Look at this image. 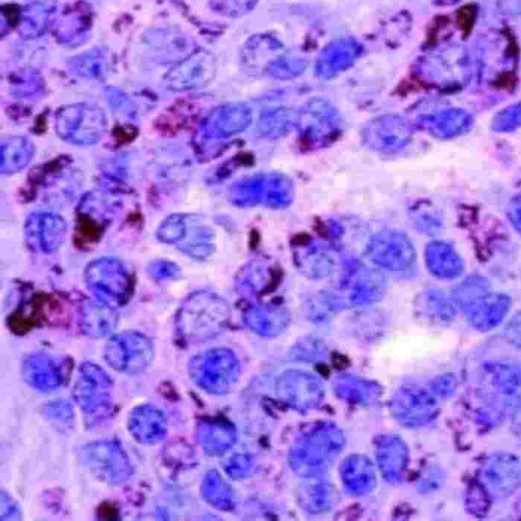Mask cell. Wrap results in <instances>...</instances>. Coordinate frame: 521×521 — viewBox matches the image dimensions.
Masks as SVG:
<instances>
[{
	"mask_svg": "<svg viewBox=\"0 0 521 521\" xmlns=\"http://www.w3.org/2000/svg\"><path fill=\"white\" fill-rule=\"evenodd\" d=\"M229 318V307L220 297L208 292L195 293L178 312L176 334L182 344H200L221 334Z\"/></svg>",
	"mask_w": 521,
	"mask_h": 521,
	"instance_id": "obj_1",
	"label": "cell"
},
{
	"mask_svg": "<svg viewBox=\"0 0 521 521\" xmlns=\"http://www.w3.org/2000/svg\"><path fill=\"white\" fill-rule=\"evenodd\" d=\"M345 444L333 424H321L305 433L289 453V466L306 479L321 478L332 467Z\"/></svg>",
	"mask_w": 521,
	"mask_h": 521,
	"instance_id": "obj_2",
	"label": "cell"
},
{
	"mask_svg": "<svg viewBox=\"0 0 521 521\" xmlns=\"http://www.w3.org/2000/svg\"><path fill=\"white\" fill-rule=\"evenodd\" d=\"M55 130L64 141L90 146L101 141L107 130L104 112L94 105L74 104L56 114Z\"/></svg>",
	"mask_w": 521,
	"mask_h": 521,
	"instance_id": "obj_3",
	"label": "cell"
},
{
	"mask_svg": "<svg viewBox=\"0 0 521 521\" xmlns=\"http://www.w3.org/2000/svg\"><path fill=\"white\" fill-rule=\"evenodd\" d=\"M190 375L204 391L223 395L238 382L240 364L236 355L226 349H214L195 357L190 364Z\"/></svg>",
	"mask_w": 521,
	"mask_h": 521,
	"instance_id": "obj_4",
	"label": "cell"
},
{
	"mask_svg": "<svg viewBox=\"0 0 521 521\" xmlns=\"http://www.w3.org/2000/svg\"><path fill=\"white\" fill-rule=\"evenodd\" d=\"M73 395L87 418L102 420L112 410L113 382L101 367L87 362L79 368Z\"/></svg>",
	"mask_w": 521,
	"mask_h": 521,
	"instance_id": "obj_5",
	"label": "cell"
},
{
	"mask_svg": "<svg viewBox=\"0 0 521 521\" xmlns=\"http://www.w3.org/2000/svg\"><path fill=\"white\" fill-rule=\"evenodd\" d=\"M84 466L108 485H122L133 475L132 462L123 447L112 440H99L82 449Z\"/></svg>",
	"mask_w": 521,
	"mask_h": 521,
	"instance_id": "obj_6",
	"label": "cell"
},
{
	"mask_svg": "<svg viewBox=\"0 0 521 521\" xmlns=\"http://www.w3.org/2000/svg\"><path fill=\"white\" fill-rule=\"evenodd\" d=\"M104 360L115 371L136 375L145 371L154 358L151 340L139 332L113 336L104 347Z\"/></svg>",
	"mask_w": 521,
	"mask_h": 521,
	"instance_id": "obj_7",
	"label": "cell"
},
{
	"mask_svg": "<svg viewBox=\"0 0 521 521\" xmlns=\"http://www.w3.org/2000/svg\"><path fill=\"white\" fill-rule=\"evenodd\" d=\"M368 253L376 265L393 274H411L417 266L416 249L402 231H380L371 239Z\"/></svg>",
	"mask_w": 521,
	"mask_h": 521,
	"instance_id": "obj_8",
	"label": "cell"
},
{
	"mask_svg": "<svg viewBox=\"0 0 521 521\" xmlns=\"http://www.w3.org/2000/svg\"><path fill=\"white\" fill-rule=\"evenodd\" d=\"M86 279L97 299L111 307L122 306L131 298V277L117 260L107 258L89 264Z\"/></svg>",
	"mask_w": 521,
	"mask_h": 521,
	"instance_id": "obj_9",
	"label": "cell"
},
{
	"mask_svg": "<svg viewBox=\"0 0 521 521\" xmlns=\"http://www.w3.org/2000/svg\"><path fill=\"white\" fill-rule=\"evenodd\" d=\"M390 410L402 425L421 427L437 417L439 403L432 393L420 387H404L392 397Z\"/></svg>",
	"mask_w": 521,
	"mask_h": 521,
	"instance_id": "obj_10",
	"label": "cell"
},
{
	"mask_svg": "<svg viewBox=\"0 0 521 521\" xmlns=\"http://www.w3.org/2000/svg\"><path fill=\"white\" fill-rule=\"evenodd\" d=\"M279 397L299 411H310L318 407L325 394L323 382L314 374L305 371H287L277 383Z\"/></svg>",
	"mask_w": 521,
	"mask_h": 521,
	"instance_id": "obj_11",
	"label": "cell"
},
{
	"mask_svg": "<svg viewBox=\"0 0 521 521\" xmlns=\"http://www.w3.org/2000/svg\"><path fill=\"white\" fill-rule=\"evenodd\" d=\"M413 137L410 125L398 117H383L368 123L362 131L363 144L372 151L394 153Z\"/></svg>",
	"mask_w": 521,
	"mask_h": 521,
	"instance_id": "obj_12",
	"label": "cell"
},
{
	"mask_svg": "<svg viewBox=\"0 0 521 521\" xmlns=\"http://www.w3.org/2000/svg\"><path fill=\"white\" fill-rule=\"evenodd\" d=\"M215 73L214 56L207 51H198L169 71L166 84L172 91H191L209 84Z\"/></svg>",
	"mask_w": 521,
	"mask_h": 521,
	"instance_id": "obj_13",
	"label": "cell"
},
{
	"mask_svg": "<svg viewBox=\"0 0 521 521\" xmlns=\"http://www.w3.org/2000/svg\"><path fill=\"white\" fill-rule=\"evenodd\" d=\"M481 478L490 494L508 497L521 485V462L509 453L491 455L484 463Z\"/></svg>",
	"mask_w": 521,
	"mask_h": 521,
	"instance_id": "obj_14",
	"label": "cell"
},
{
	"mask_svg": "<svg viewBox=\"0 0 521 521\" xmlns=\"http://www.w3.org/2000/svg\"><path fill=\"white\" fill-rule=\"evenodd\" d=\"M239 192L248 204H266L272 207L286 206L293 198L291 182L283 176H257L245 183Z\"/></svg>",
	"mask_w": 521,
	"mask_h": 521,
	"instance_id": "obj_15",
	"label": "cell"
},
{
	"mask_svg": "<svg viewBox=\"0 0 521 521\" xmlns=\"http://www.w3.org/2000/svg\"><path fill=\"white\" fill-rule=\"evenodd\" d=\"M67 235V223L55 214H34L26 224L27 241L33 249L44 253L59 250Z\"/></svg>",
	"mask_w": 521,
	"mask_h": 521,
	"instance_id": "obj_16",
	"label": "cell"
},
{
	"mask_svg": "<svg viewBox=\"0 0 521 521\" xmlns=\"http://www.w3.org/2000/svg\"><path fill=\"white\" fill-rule=\"evenodd\" d=\"M511 307V299L504 294H488L478 298L462 311L470 323L482 332L498 326L506 317Z\"/></svg>",
	"mask_w": 521,
	"mask_h": 521,
	"instance_id": "obj_17",
	"label": "cell"
},
{
	"mask_svg": "<svg viewBox=\"0 0 521 521\" xmlns=\"http://www.w3.org/2000/svg\"><path fill=\"white\" fill-rule=\"evenodd\" d=\"M23 376L31 387L43 392L60 388L65 378L61 364L43 353H35L25 359Z\"/></svg>",
	"mask_w": 521,
	"mask_h": 521,
	"instance_id": "obj_18",
	"label": "cell"
},
{
	"mask_svg": "<svg viewBox=\"0 0 521 521\" xmlns=\"http://www.w3.org/2000/svg\"><path fill=\"white\" fill-rule=\"evenodd\" d=\"M303 143L320 148L332 143L340 134V124L330 111L309 112L298 121Z\"/></svg>",
	"mask_w": 521,
	"mask_h": 521,
	"instance_id": "obj_19",
	"label": "cell"
},
{
	"mask_svg": "<svg viewBox=\"0 0 521 521\" xmlns=\"http://www.w3.org/2000/svg\"><path fill=\"white\" fill-rule=\"evenodd\" d=\"M129 430L139 443L154 445L165 439L167 421L165 415L153 405H140L131 413Z\"/></svg>",
	"mask_w": 521,
	"mask_h": 521,
	"instance_id": "obj_20",
	"label": "cell"
},
{
	"mask_svg": "<svg viewBox=\"0 0 521 521\" xmlns=\"http://www.w3.org/2000/svg\"><path fill=\"white\" fill-rule=\"evenodd\" d=\"M376 455L383 478L390 483L398 482L408 466L407 445L396 436H383L377 441Z\"/></svg>",
	"mask_w": 521,
	"mask_h": 521,
	"instance_id": "obj_21",
	"label": "cell"
},
{
	"mask_svg": "<svg viewBox=\"0 0 521 521\" xmlns=\"http://www.w3.org/2000/svg\"><path fill=\"white\" fill-rule=\"evenodd\" d=\"M341 479L347 492L355 496L370 493L376 486V472L372 461L363 455L346 458L340 469Z\"/></svg>",
	"mask_w": 521,
	"mask_h": 521,
	"instance_id": "obj_22",
	"label": "cell"
},
{
	"mask_svg": "<svg viewBox=\"0 0 521 521\" xmlns=\"http://www.w3.org/2000/svg\"><path fill=\"white\" fill-rule=\"evenodd\" d=\"M197 440L203 451L210 456H220L233 447L237 431L223 421H203L197 427Z\"/></svg>",
	"mask_w": 521,
	"mask_h": 521,
	"instance_id": "obj_23",
	"label": "cell"
},
{
	"mask_svg": "<svg viewBox=\"0 0 521 521\" xmlns=\"http://www.w3.org/2000/svg\"><path fill=\"white\" fill-rule=\"evenodd\" d=\"M426 263L430 272L441 279H454L465 270V262L453 246L446 242H432L426 250Z\"/></svg>",
	"mask_w": 521,
	"mask_h": 521,
	"instance_id": "obj_24",
	"label": "cell"
},
{
	"mask_svg": "<svg viewBox=\"0 0 521 521\" xmlns=\"http://www.w3.org/2000/svg\"><path fill=\"white\" fill-rule=\"evenodd\" d=\"M333 389L339 398L364 405L376 402L381 396V388L377 383L350 374L337 376Z\"/></svg>",
	"mask_w": 521,
	"mask_h": 521,
	"instance_id": "obj_25",
	"label": "cell"
},
{
	"mask_svg": "<svg viewBox=\"0 0 521 521\" xmlns=\"http://www.w3.org/2000/svg\"><path fill=\"white\" fill-rule=\"evenodd\" d=\"M118 325V315L113 307L101 302H88L84 305L82 327L86 335L102 338L110 335Z\"/></svg>",
	"mask_w": 521,
	"mask_h": 521,
	"instance_id": "obj_26",
	"label": "cell"
},
{
	"mask_svg": "<svg viewBox=\"0 0 521 521\" xmlns=\"http://www.w3.org/2000/svg\"><path fill=\"white\" fill-rule=\"evenodd\" d=\"M473 125V119L465 111L452 110L426 119L423 127L440 139H451L467 133Z\"/></svg>",
	"mask_w": 521,
	"mask_h": 521,
	"instance_id": "obj_27",
	"label": "cell"
},
{
	"mask_svg": "<svg viewBox=\"0 0 521 521\" xmlns=\"http://www.w3.org/2000/svg\"><path fill=\"white\" fill-rule=\"evenodd\" d=\"M247 325L257 334L273 337L281 334L289 324L286 311L275 307H254L245 314Z\"/></svg>",
	"mask_w": 521,
	"mask_h": 521,
	"instance_id": "obj_28",
	"label": "cell"
},
{
	"mask_svg": "<svg viewBox=\"0 0 521 521\" xmlns=\"http://www.w3.org/2000/svg\"><path fill=\"white\" fill-rule=\"evenodd\" d=\"M299 489L300 505L311 514H321L329 511L334 504L332 486L320 478L308 479Z\"/></svg>",
	"mask_w": 521,
	"mask_h": 521,
	"instance_id": "obj_29",
	"label": "cell"
},
{
	"mask_svg": "<svg viewBox=\"0 0 521 521\" xmlns=\"http://www.w3.org/2000/svg\"><path fill=\"white\" fill-rule=\"evenodd\" d=\"M384 292V280L369 269L358 270L351 280L350 300L354 305H369L379 301Z\"/></svg>",
	"mask_w": 521,
	"mask_h": 521,
	"instance_id": "obj_30",
	"label": "cell"
},
{
	"mask_svg": "<svg viewBox=\"0 0 521 521\" xmlns=\"http://www.w3.org/2000/svg\"><path fill=\"white\" fill-rule=\"evenodd\" d=\"M34 146L25 137H13L2 144V173L13 175L24 169L33 159Z\"/></svg>",
	"mask_w": 521,
	"mask_h": 521,
	"instance_id": "obj_31",
	"label": "cell"
},
{
	"mask_svg": "<svg viewBox=\"0 0 521 521\" xmlns=\"http://www.w3.org/2000/svg\"><path fill=\"white\" fill-rule=\"evenodd\" d=\"M202 496L212 507L230 511L236 507V494L216 471L208 472L202 483Z\"/></svg>",
	"mask_w": 521,
	"mask_h": 521,
	"instance_id": "obj_32",
	"label": "cell"
},
{
	"mask_svg": "<svg viewBox=\"0 0 521 521\" xmlns=\"http://www.w3.org/2000/svg\"><path fill=\"white\" fill-rule=\"evenodd\" d=\"M250 111L243 107L222 110L212 122V132L219 136H234L244 132L251 124Z\"/></svg>",
	"mask_w": 521,
	"mask_h": 521,
	"instance_id": "obj_33",
	"label": "cell"
},
{
	"mask_svg": "<svg viewBox=\"0 0 521 521\" xmlns=\"http://www.w3.org/2000/svg\"><path fill=\"white\" fill-rule=\"evenodd\" d=\"M417 307L422 315L439 322H450L455 315L452 302L439 291H429L423 294Z\"/></svg>",
	"mask_w": 521,
	"mask_h": 521,
	"instance_id": "obj_34",
	"label": "cell"
},
{
	"mask_svg": "<svg viewBox=\"0 0 521 521\" xmlns=\"http://www.w3.org/2000/svg\"><path fill=\"white\" fill-rule=\"evenodd\" d=\"M489 372L496 388L506 396H517L521 392V369L508 363L490 365Z\"/></svg>",
	"mask_w": 521,
	"mask_h": 521,
	"instance_id": "obj_35",
	"label": "cell"
},
{
	"mask_svg": "<svg viewBox=\"0 0 521 521\" xmlns=\"http://www.w3.org/2000/svg\"><path fill=\"white\" fill-rule=\"evenodd\" d=\"M491 292V286L487 279L479 276L470 277L461 282L453 292L454 303L461 309H465L478 298Z\"/></svg>",
	"mask_w": 521,
	"mask_h": 521,
	"instance_id": "obj_36",
	"label": "cell"
},
{
	"mask_svg": "<svg viewBox=\"0 0 521 521\" xmlns=\"http://www.w3.org/2000/svg\"><path fill=\"white\" fill-rule=\"evenodd\" d=\"M295 119L286 112H275L265 115L260 122V133L269 139H277L291 131Z\"/></svg>",
	"mask_w": 521,
	"mask_h": 521,
	"instance_id": "obj_37",
	"label": "cell"
},
{
	"mask_svg": "<svg viewBox=\"0 0 521 521\" xmlns=\"http://www.w3.org/2000/svg\"><path fill=\"white\" fill-rule=\"evenodd\" d=\"M300 265L304 272L315 278L328 276L334 268L332 257L318 249H312L305 259L301 258Z\"/></svg>",
	"mask_w": 521,
	"mask_h": 521,
	"instance_id": "obj_38",
	"label": "cell"
},
{
	"mask_svg": "<svg viewBox=\"0 0 521 521\" xmlns=\"http://www.w3.org/2000/svg\"><path fill=\"white\" fill-rule=\"evenodd\" d=\"M186 218L183 216H171L162 223L158 230V238L165 243L182 241L186 237Z\"/></svg>",
	"mask_w": 521,
	"mask_h": 521,
	"instance_id": "obj_39",
	"label": "cell"
},
{
	"mask_svg": "<svg viewBox=\"0 0 521 521\" xmlns=\"http://www.w3.org/2000/svg\"><path fill=\"white\" fill-rule=\"evenodd\" d=\"M521 127V105L499 113L492 128L497 133H509Z\"/></svg>",
	"mask_w": 521,
	"mask_h": 521,
	"instance_id": "obj_40",
	"label": "cell"
},
{
	"mask_svg": "<svg viewBox=\"0 0 521 521\" xmlns=\"http://www.w3.org/2000/svg\"><path fill=\"white\" fill-rule=\"evenodd\" d=\"M252 467L253 463L249 455L238 454L227 461L225 472L230 478L240 480L249 476Z\"/></svg>",
	"mask_w": 521,
	"mask_h": 521,
	"instance_id": "obj_41",
	"label": "cell"
},
{
	"mask_svg": "<svg viewBox=\"0 0 521 521\" xmlns=\"http://www.w3.org/2000/svg\"><path fill=\"white\" fill-rule=\"evenodd\" d=\"M22 512L18 503L6 491L0 494V519L5 520H22Z\"/></svg>",
	"mask_w": 521,
	"mask_h": 521,
	"instance_id": "obj_42",
	"label": "cell"
},
{
	"mask_svg": "<svg viewBox=\"0 0 521 521\" xmlns=\"http://www.w3.org/2000/svg\"><path fill=\"white\" fill-rule=\"evenodd\" d=\"M45 415L53 420L68 421L73 418L72 405L67 401H54L45 408Z\"/></svg>",
	"mask_w": 521,
	"mask_h": 521,
	"instance_id": "obj_43",
	"label": "cell"
},
{
	"mask_svg": "<svg viewBox=\"0 0 521 521\" xmlns=\"http://www.w3.org/2000/svg\"><path fill=\"white\" fill-rule=\"evenodd\" d=\"M506 340L521 349V312L516 314L504 328Z\"/></svg>",
	"mask_w": 521,
	"mask_h": 521,
	"instance_id": "obj_44",
	"label": "cell"
},
{
	"mask_svg": "<svg viewBox=\"0 0 521 521\" xmlns=\"http://www.w3.org/2000/svg\"><path fill=\"white\" fill-rule=\"evenodd\" d=\"M506 214L514 229L521 235V195L510 200Z\"/></svg>",
	"mask_w": 521,
	"mask_h": 521,
	"instance_id": "obj_45",
	"label": "cell"
},
{
	"mask_svg": "<svg viewBox=\"0 0 521 521\" xmlns=\"http://www.w3.org/2000/svg\"><path fill=\"white\" fill-rule=\"evenodd\" d=\"M453 387L454 381L450 376L441 377L438 380H436L432 385L434 393H437L439 395H448L452 392Z\"/></svg>",
	"mask_w": 521,
	"mask_h": 521,
	"instance_id": "obj_46",
	"label": "cell"
}]
</instances>
